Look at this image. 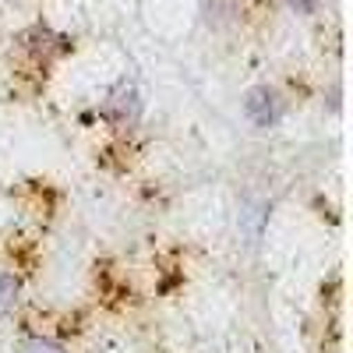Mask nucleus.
<instances>
[{
	"mask_svg": "<svg viewBox=\"0 0 353 353\" xmlns=\"http://www.w3.org/2000/svg\"><path fill=\"white\" fill-rule=\"evenodd\" d=\"M244 110L258 128H272L279 121V99H276V92H269V88H251Z\"/></svg>",
	"mask_w": 353,
	"mask_h": 353,
	"instance_id": "nucleus-1",
	"label": "nucleus"
},
{
	"mask_svg": "<svg viewBox=\"0 0 353 353\" xmlns=\"http://www.w3.org/2000/svg\"><path fill=\"white\" fill-rule=\"evenodd\" d=\"M14 293H18L14 279H11L8 272H0V314H8V311L14 307Z\"/></svg>",
	"mask_w": 353,
	"mask_h": 353,
	"instance_id": "nucleus-2",
	"label": "nucleus"
},
{
	"mask_svg": "<svg viewBox=\"0 0 353 353\" xmlns=\"http://www.w3.org/2000/svg\"><path fill=\"white\" fill-rule=\"evenodd\" d=\"M314 4H318V0H290V8H297L301 14H311V11H314Z\"/></svg>",
	"mask_w": 353,
	"mask_h": 353,
	"instance_id": "nucleus-3",
	"label": "nucleus"
},
{
	"mask_svg": "<svg viewBox=\"0 0 353 353\" xmlns=\"http://www.w3.org/2000/svg\"><path fill=\"white\" fill-rule=\"evenodd\" d=\"M28 353H61V350H57L53 343H32V346H28Z\"/></svg>",
	"mask_w": 353,
	"mask_h": 353,
	"instance_id": "nucleus-4",
	"label": "nucleus"
}]
</instances>
